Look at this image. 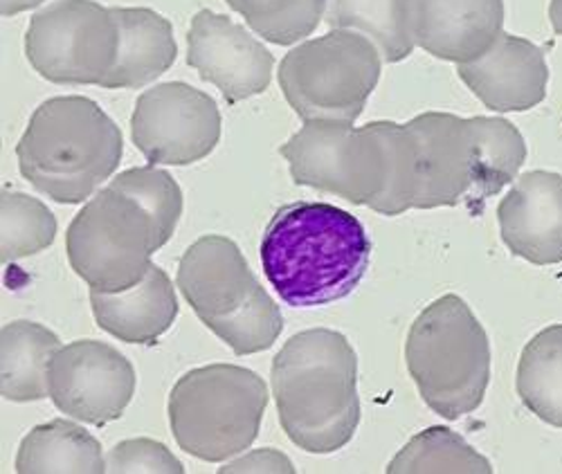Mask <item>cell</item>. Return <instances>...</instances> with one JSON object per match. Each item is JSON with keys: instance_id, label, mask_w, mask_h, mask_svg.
I'll list each match as a JSON object with an SVG mask.
<instances>
[{"instance_id": "obj_1", "label": "cell", "mask_w": 562, "mask_h": 474, "mask_svg": "<svg viewBox=\"0 0 562 474\" xmlns=\"http://www.w3.org/2000/svg\"><path fill=\"white\" fill-rule=\"evenodd\" d=\"M295 184L398 216L416 205L418 151L407 124L311 120L279 147Z\"/></svg>"}, {"instance_id": "obj_2", "label": "cell", "mask_w": 562, "mask_h": 474, "mask_svg": "<svg viewBox=\"0 0 562 474\" xmlns=\"http://www.w3.org/2000/svg\"><path fill=\"white\" fill-rule=\"evenodd\" d=\"M371 261L364 225L329 203L279 207L261 239L270 286L293 308H317L349 297Z\"/></svg>"}, {"instance_id": "obj_3", "label": "cell", "mask_w": 562, "mask_h": 474, "mask_svg": "<svg viewBox=\"0 0 562 474\" xmlns=\"http://www.w3.org/2000/svg\"><path fill=\"white\" fill-rule=\"evenodd\" d=\"M272 396L289 439L311 454H334L360 422L358 356L347 336L311 328L272 360Z\"/></svg>"}, {"instance_id": "obj_4", "label": "cell", "mask_w": 562, "mask_h": 474, "mask_svg": "<svg viewBox=\"0 0 562 474\" xmlns=\"http://www.w3.org/2000/svg\"><path fill=\"white\" fill-rule=\"evenodd\" d=\"M122 131L106 111L81 94L45 100L16 147L21 176L61 205L88 201L122 162Z\"/></svg>"}, {"instance_id": "obj_5", "label": "cell", "mask_w": 562, "mask_h": 474, "mask_svg": "<svg viewBox=\"0 0 562 474\" xmlns=\"http://www.w3.org/2000/svg\"><path fill=\"white\" fill-rule=\"evenodd\" d=\"M178 289L196 317L237 356L270 349L284 328L279 306L227 236L207 234L187 248Z\"/></svg>"}, {"instance_id": "obj_6", "label": "cell", "mask_w": 562, "mask_h": 474, "mask_svg": "<svg viewBox=\"0 0 562 474\" xmlns=\"http://www.w3.org/2000/svg\"><path fill=\"white\" fill-rule=\"evenodd\" d=\"M405 362L424 403L446 420L475 411L491 383V342L459 295L420 311L405 342Z\"/></svg>"}, {"instance_id": "obj_7", "label": "cell", "mask_w": 562, "mask_h": 474, "mask_svg": "<svg viewBox=\"0 0 562 474\" xmlns=\"http://www.w3.org/2000/svg\"><path fill=\"white\" fill-rule=\"evenodd\" d=\"M266 407L268 387L259 373L237 364H207L178 377L167 411L180 450L221 463L257 441Z\"/></svg>"}, {"instance_id": "obj_8", "label": "cell", "mask_w": 562, "mask_h": 474, "mask_svg": "<svg viewBox=\"0 0 562 474\" xmlns=\"http://www.w3.org/2000/svg\"><path fill=\"white\" fill-rule=\"evenodd\" d=\"M379 47L353 30L304 41L279 64V86L304 120L356 122L381 79Z\"/></svg>"}, {"instance_id": "obj_9", "label": "cell", "mask_w": 562, "mask_h": 474, "mask_svg": "<svg viewBox=\"0 0 562 474\" xmlns=\"http://www.w3.org/2000/svg\"><path fill=\"white\" fill-rule=\"evenodd\" d=\"M162 246L156 218L111 184L79 210L66 234L70 268L100 293L133 289Z\"/></svg>"}, {"instance_id": "obj_10", "label": "cell", "mask_w": 562, "mask_h": 474, "mask_svg": "<svg viewBox=\"0 0 562 474\" xmlns=\"http://www.w3.org/2000/svg\"><path fill=\"white\" fill-rule=\"evenodd\" d=\"M117 53V19L98 0H57L36 12L25 32L34 72L61 86H104Z\"/></svg>"}, {"instance_id": "obj_11", "label": "cell", "mask_w": 562, "mask_h": 474, "mask_svg": "<svg viewBox=\"0 0 562 474\" xmlns=\"http://www.w3.org/2000/svg\"><path fill=\"white\" fill-rule=\"evenodd\" d=\"M221 124V111L207 92L182 81H167L137 98L131 137L151 165L187 167L216 149Z\"/></svg>"}, {"instance_id": "obj_12", "label": "cell", "mask_w": 562, "mask_h": 474, "mask_svg": "<svg viewBox=\"0 0 562 474\" xmlns=\"http://www.w3.org/2000/svg\"><path fill=\"white\" fill-rule=\"evenodd\" d=\"M48 392L61 414L104 428L124 416L135 394V369L106 342L77 340L53 356Z\"/></svg>"}, {"instance_id": "obj_13", "label": "cell", "mask_w": 562, "mask_h": 474, "mask_svg": "<svg viewBox=\"0 0 562 474\" xmlns=\"http://www.w3.org/2000/svg\"><path fill=\"white\" fill-rule=\"evenodd\" d=\"M187 64L214 83L227 104H239L268 90L274 57L244 25L201 10L187 32Z\"/></svg>"}, {"instance_id": "obj_14", "label": "cell", "mask_w": 562, "mask_h": 474, "mask_svg": "<svg viewBox=\"0 0 562 474\" xmlns=\"http://www.w3.org/2000/svg\"><path fill=\"white\" fill-rule=\"evenodd\" d=\"M418 151V210L475 199L477 145L471 120L424 113L407 122Z\"/></svg>"}, {"instance_id": "obj_15", "label": "cell", "mask_w": 562, "mask_h": 474, "mask_svg": "<svg viewBox=\"0 0 562 474\" xmlns=\"http://www.w3.org/2000/svg\"><path fill=\"white\" fill-rule=\"evenodd\" d=\"M502 21V0H414V43L439 59L468 64L497 41Z\"/></svg>"}, {"instance_id": "obj_16", "label": "cell", "mask_w": 562, "mask_h": 474, "mask_svg": "<svg viewBox=\"0 0 562 474\" xmlns=\"http://www.w3.org/2000/svg\"><path fill=\"white\" fill-rule=\"evenodd\" d=\"M502 239L536 266L562 261V178L529 173L499 205Z\"/></svg>"}, {"instance_id": "obj_17", "label": "cell", "mask_w": 562, "mask_h": 474, "mask_svg": "<svg viewBox=\"0 0 562 474\" xmlns=\"http://www.w3.org/2000/svg\"><path fill=\"white\" fill-rule=\"evenodd\" d=\"M459 77L493 111H527L544 98L547 68L536 45L499 34L488 50L459 64Z\"/></svg>"}, {"instance_id": "obj_18", "label": "cell", "mask_w": 562, "mask_h": 474, "mask_svg": "<svg viewBox=\"0 0 562 474\" xmlns=\"http://www.w3.org/2000/svg\"><path fill=\"white\" fill-rule=\"evenodd\" d=\"M95 321L128 345H156L178 317V297L169 274L151 263L145 279L122 293L90 291Z\"/></svg>"}, {"instance_id": "obj_19", "label": "cell", "mask_w": 562, "mask_h": 474, "mask_svg": "<svg viewBox=\"0 0 562 474\" xmlns=\"http://www.w3.org/2000/svg\"><path fill=\"white\" fill-rule=\"evenodd\" d=\"M120 25V53L102 88L135 90L167 72L178 55L171 23L149 8H113Z\"/></svg>"}, {"instance_id": "obj_20", "label": "cell", "mask_w": 562, "mask_h": 474, "mask_svg": "<svg viewBox=\"0 0 562 474\" xmlns=\"http://www.w3.org/2000/svg\"><path fill=\"white\" fill-rule=\"evenodd\" d=\"M61 340L48 326L16 319L3 326L0 342V390L5 400L36 403L50 398L48 366Z\"/></svg>"}, {"instance_id": "obj_21", "label": "cell", "mask_w": 562, "mask_h": 474, "mask_svg": "<svg viewBox=\"0 0 562 474\" xmlns=\"http://www.w3.org/2000/svg\"><path fill=\"white\" fill-rule=\"evenodd\" d=\"M16 472L21 474H100L106 459L95 437L66 418L36 425L19 445Z\"/></svg>"}, {"instance_id": "obj_22", "label": "cell", "mask_w": 562, "mask_h": 474, "mask_svg": "<svg viewBox=\"0 0 562 474\" xmlns=\"http://www.w3.org/2000/svg\"><path fill=\"white\" fill-rule=\"evenodd\" d=\"M412 14L414 0H326L324 23L364 34L385 64H398L414 47Z\"/></svg>"}, {"instance_id": "obj_23", "label": "cell", "mask_w": 562, "mask_h": 474, "mask_svg": "<svg viewBox=\"0 0 562 474\" xmlns=\"http://www.w3.org/2000/svg\"><path fill=\"white\" fill-rule=\"evenodd\" d=\"M515 387L525 407L562 430V324H551L525 347Z\"/></svg>"}, {"instance_id": "obj_24", "label": "cell", "mask_w": 562, "mask_h": 474, "mask_svg": "<svg viewBox=\"0 0 562 474\" xmlns=\"http://www.w3.org/2000/svg\"><path fill=\"white\" fill-rule=\"evenodd\" d=\"M390 474L414 472H493V465L475 448L448 428H428L416 435L387 465Z\"/></svg>"}, {"instance_id": "obj_25", "label": "cell", "mask_w": 562, "mask_h": 474, "mask_svg": "<svg viewBox=\"0 0 562 474\" xmlns=\"http://www.w3.org/2000/svg\"><path fill=\"white\" fill-rule=\"evenodd\" d=\"M244 16L255 34L274 43L293 45L311 36L324 19L326 0H225Z\"/></svg>"}, {"instance_id": "obj_26", "label": "cell", "mask_w": 562, "mask_h": 474, "mask_svg": "<svg viewBox=\"0 0 562 474\" xmlns=\"http://www.w3.org/2000/svg\"><path fill=\"white\" fill-rule=\"evenodd\" d=\"M0 207H3V241H0L3 263L27 259L55 244L57 218L38 199L5 189Z\"/></svg>"}, {"instance_id": "obj_27", "label": "cell", "mask_w": 562, "mask_h": 474, "mask_svg": "<svg viewBox=\"0 0 562 474\" xmlns=\"http://www.w3.org/2000/svg\"><path fill=\"white\" fill-rule=\"evenodd\" d=\"M477 145V189L475 201L497 194L513 180L525 160V145L520 133L506 120L473 117L471 120Z\"/></svg>"}, {"instance_id": "obj_28", "label": "cell", "mask_w": 562, "mask_h": 474, "mask_svg": "<svg viewBox=\"0 0 562 474\" xmlns=\"http://www.w3.org/2000/svg\"><path fill=\"white\" fill-rule=\"evenodd\" d=\"M117 192L135 199L158 223L165 244L171 239L182 214V189L158 165L133 167L111 180Z\"/></svg>"}, {"instance_id": "obj_29", "label": "cell", "mask_w": 562, "mask_h": 474, "mask_svg": "<svg viewBox=\"0 0 562 474\" xmlns=\"http://www.w3.org/2000/svg\"><path fill=\"white\" fill-rule=\"evenodd\" d=\"M106 472L182 474L184 467L165 443L154 439H128L106 454Z\"/></svg>"}, {"instance_id": "obj_30", "label": "cell", "mask_w": 562, "mask_h": 474, "mask_svg": "<svg viewBox=\"0 0 562 474\" xmlns=\"http://www.w3.org/2000/svg\"><path fill=\"white\" fill-rule=\"evenodd\" d=\"M229 472H281V474H293L295 465L293 461L274 448H259L250 454H244L239 459H232L229 463H225L221 467V474H229Z\"/></svg>"}, {"instance_id": "obj_31", "label": "cell", "mask_w": 562, "mask_h": 474, "mask_svg": "<svg viewBox=\"0 0 562 474\" xmlns=\"http://www.w3.org/2000/svg\"><path fill=\"white\" fill-rule=\"evenodd\" d=\"M45 0H0V5H3V16H14L27 10L38 8Z\"/></svg>"}, {"instance_id": "obj_32", "label": "cell", "mask_w": 562, "mask_h": 474, "mask_svg": "<svg viewBox=\"0 0 562 474\" xmlns=\"http://www.w3.org/2000/svg\"><path fill=\"white\" fill-rule=\"evenodd\" d=\"M551 21H553L555 32L562 34V0H553L551 3Z\"/></svg>"}]
</instances>
